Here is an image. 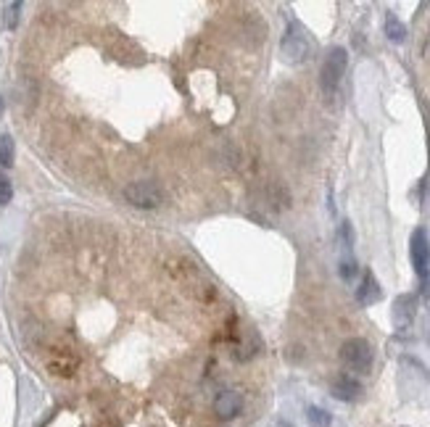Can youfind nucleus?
<instances>
[{
  "label": "nucleus",
  "instance_id": "f257e3e1",
  "mask_svg": "<svg viewBox=\"0 0 430 427\" xmlns=\"http://www.w3.org/2000/svg\"><path fill=\"white\" fill-rule=\"evenodd\" d=\"M346 66H349V53H346V48H333L325 56L322 69H320V88H322V92H325L327 98L338 90L343 74H346Z\"/></svg>",
  "mask_w": 430,
  "mask_h": 427
},
{
  "label": "nucleus",
  "instance_id": "f03ea898",
  "mask_svg": "<svg viewBox=\"0 0 430 427\" xmlns=\"http://www.w3.org/2000/svg\"><path fill=\"white\" fill-rule=\"evenodd\" d=\"M372 346L364 338H349L341 346V361L346 369H351L356 375H367L372 369Z\"/></svg>",
  "mask_w": 430,
  "mask_h": 427
},
{
  "label": "nucleus",
  "instance_id": "7ed1b4c3",
  "mask_svg": "<svg viewBox=\"0 0 430 427\" xmlns=\"http://www.w3.org/2000/svg\"><path fill=\"white\" fill-rule=\"evenodd\" d=\"M124 201L135 208H156L162 206L164 192L156 182L150 179H137V182H130L124 188Z\"/></svg>",
  "mask_w": 430,
  "mask_h": 427
},
{
  "label": "nucleus",
  "instance_id": "20e7f679",
  "mask_svg": "<svg viewBox=\"0 0 430 427\" xmlns=\"http://www.w3.org/2000/svg\"><path fill=\"white\" fill-rule=\"evenodd\" d=\"M280 53L288 63H301V61L309 59V53H312V43H309L306 32L301 30L298 24H291V27L285 30V34H282V43H280Z\"/></svg>",
  "mask_w": 430,
  "mask_h": 427
},
{
  "label": "nucleus",
  "instance_id": "39448f33",
  "mask_svg": "<svg viewBox=\"0 0 430 427\" xmlns=\"http://www.w3.org/2000/svg\"><path fill=\"white\" fill-rule=\"evenodd\" d=\"M409 253H412V266H415L417 277L428 282V269H430V243L425 230H415L412 243H409Z\"/></svg>",
  "mask_w": 430,
  "mask_h": 427
},
{
  "label": "nucleus",
  "instance_id": "423d86ee",
  "mask_svg": "<svg viewBox=\"0 0 430 427\" xmlns=\"http://www.w3.org/2000/svg\"><path fill=\"white\" fill-rule=\"evenodd\" d=\"M243 412V396L237 390H219L214 398V414L219 419H235Z\"/></svg>",
  "mask_w": 430,
  "mask_h": 427
},
{
  "label": "nucleus",
  "instance_id": "0eeeda50",
  "mask_svg": "<svg viewBox=\"0 0 430 427\" xmlns=\"http://www.w3.org/2000/svg\"><path fill=\"white\" fill-rule=\"evenodd\" d=\"M415 311H417V298L415 295H399L393 301V311H391V319L396 324V330H407L412 319H415Z\"/></svg>",
  "mask_w": 430,
  "mask_h": 427
},
{
  "label": "nucleus",
  "instance_id": "6e6552de",
  "mask_svg": "<svg viewBox=\"0 0 430 427\" xmlns=\"http://www.w3.org/2000/svg\"><path fill=\"white\" fill-rule=\"evenodd\" d=\"M330 393L338 398V401H356L362 396V383L351 377V375H338L333 385H330Z\"/></svg>",
  "mask_w": 430,
  "mask_h": 427
},
{
  "label": "nucleus",
  "instance_id": "1a4fd4ad",
  "mask_svg": "<svg viewBox=\"0 0 430 427\" xmlns=\"http://www.w3.org/2000/svg\"><path fill=\"white\" fill-rule=\"evenodd\" d=\"M380 298H383V290H380V285L375 280V275H372V272H364L362 285L356 288V301H359L362 306H372V304H378Z\"/></svg>",
  "mask_w": 430,
  "mask_h": 427
},
{
  "label": "nucleus",
  "instance_id": "9d476101",
  "mask_svg": "<svg viewBox=\"0 0 430 427\" xmlns=\"http://www.w3.org/2000/svg\"><path fill=\"white\" fill-rule=\"evenodd\" d=\"M386 34H388V40H391V43H404V37H407V27L401 24L396 14L386 16Z\"/></svg>",
  "mask_w": 430,
  "mask_h": 427
},
{
  "label": "nucleus",
  "instance_id": "9b49d317",
  "mask_svg": "<svg viewBox=\"0 0 430 427\" xmlns=\"http://www.w3.org/2000/svg\"><path fill=\"white\" fill-rule=\"evenodd\" d=\"M14 163V140L8 135L0 137V166H11Z\"/></svg>",
  "mask_w": 430,
  "mask_h": 427
},
{
  "label": "nucleus",
  "instance_id": "f8f14e48",
  "mask_svg": "<svg viewBox=\"0 0 430 427\" xmlns=\"http://www.w3.org/2000/svg\"><path fill=\"white\" fill-rule=\"evenodd\" d=\"M11 198H14V185H11V179L0 172V206L11 203Z\"/></svg>",
  "mask_w": 430,
  "mask_h": 427
},
{
  "label": "nucleus",
  "instance_id": "ddd939ff",
  "mask_svg": "<svg viewBox=\"0 0 430 427\" xmlns=\"http://www.w3.org/2000/svg\"><path fill=\"white\" fill-rule=\"evenodd\" d=\"M338 272H341V280L351 282L356 277V272H359V266H356L354 259H343L341 266H338Z\"/></svg>",
  "mask_w": 430,
  "mask_h": 427
},
{
  "label": "nucleus",
  "instance_id": "4468645a",
  "mask_svg": "<svg viewBox=\"0 0 430 427\" xmlns=\"http://www.w3.org/2000/svg\"><path fill=\"white\" fill-rule=\"evenodd\" d=\"M309 419H312V425H317V427H327L330 425V414L327 412H322V409H309Z\"/></svg>",
  "mask_w": 430,
  "mask_h": 427
},
{
  "label": "nucleus",
  "instance_id": "2eb2a0df",
  "mask_svg": "<svg viewBox=\"0 0 430 427\" xmlns=\"http://www.w3.org/2000/svg\"><path fill=\"white\" fill-rule=\"evenodd\" d=\"M19 11H21V3L8 6V11H6V27H8V30H14L16 27V21H19Z\"/></svg>",
  "mask_w": 430,
  "mask_h": 427
},
{
  "label": "nucleus",
  "instance_id": "dca6fc26",
  "mask_svg": "<svg viewBox=\"0 0 430 427\" xmlns=\"http://www.w3.org/2000/svg\"><path fill=\"white\" fill-rule=\"evenodd\" d=\"M351 240H354V235H351V224H349V221H343V227H341V243H343V248H351Z\"/></svg>",
  "mask_w": 430,
  "mask_h": 427
},
{
  "label": "nucleus",
  "instance_id": "f3484780",
  "mask_svg": "<svg viewBox=\"0 0 430 427\" xmlns=\"http://www.w3.org/2000/svg\"><path fill=\"white\" fill-rule=\"evenodd\" d=\"M422 56H425V61H430V37L425 40V45H422Z\"/></svg>",
  "mask_w": 430,
  "mask_h": 427
},
{
  "label": "nucleus",
  "instance_id": "a211bd4d",
  "mask_svg": "<svg viewBox=\"0 0 430 427\" xmlns=\"http://www.w3.org/2000/svg\"><path fill=\"white\" fill-rule=\"evenodd\" d=\"M0 111H3V101H0Z\"/></svg>",
  "mask_w": 430,
  "mask_h": 427
}]
</instances>
